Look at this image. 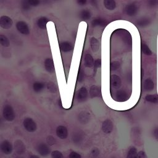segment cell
<instances>
[{"label":"cell","instance_id":"1","mask_svg":"<svg viewBox=\"0 0 158 158\" xmlns=\"http://www.w3.org/2000/svg\"><path fill=\"white\" fill-rule=\"evenodd\" d=\"M3 116L6 121L8 122L13 121L15 117V114L13 108L9 105H5L3 110Z\"/></svg>","mask_w":158,"mask_h":158},{"label":"cell","instance_id":"2","mask_svg":"<svg viewBox=\"0 0 158 158\" xmlns=\"http://www.w3.org/2000/svg\"><path fill=\"white\" fill-rule=\"evenodd\" d=\"M23 127L29 132H34L37 129L36 122L30 117H27L23 120Z\"/></svg>","mask_w":158,"mask_h":158},{"label":"cell","instance_id":"3","mask_svg":"<svg viewBox=\"0 0 158 158\" xmlns=\"http://www.w3.org/2000/svg\"><path fill=\"white\" fill-rule=\"evenodd\" d=\"M13 21L12 19L7 15H3L0 18V26L5 30H8L12 27Z\"/></svg>","mask_w":158,"mask_h":158},{"label":"cell","instance_id":"4","mask_svg":"<svg viewBox=\"0 0 158 158\" xmlns=\"http://www.w3.org/2000/svg\"><path fill=\"white\" fill-rule=\"evenodd\" d=\"M16 29L19 33L27 35L30 34V29L27 23L24 21H19L16 23Z\"/></svg>","mask_w":158,"mask_h":158},{"label":"cell","instance_id":"5","mask_svg":"<svg viewBox=\"0 0 158 158\" xmlns=\"http://www.w3.org/2000/svg\"><path fill=\"white\" fill-rule=\"evenodd\" d=\"M1 151L6 155L11 154L13 151V146L11 142L7 140H4L1 144Z\"/></svg>","mask_w":158,"mask_h":158},{"label":"cell","instance_id":"6","mask_svg":"<svg viewBox=\"0 0 158 158\" xmlns=\"http://www.w3.org/2000/svg\"><path fill=\"white\" fill-rule=\"evenodd\" d=\"M56 133L59 138L61 140H65L68 136V130L65 126L59 125L56 128Z\"/></svg>","mask_w":158,"mask_h":158},{"label":"cell","instance_id":"7","mask_svg":"<svg viewBox=\"0 0 158 158\" xmlns=\"http://www.w3.org/2000/svg\"><path fill=\"white\" fill-rule=\"evenodd\" d=\"M14 147L15 152L19 154H22L26 151V145L20 140H17L15 141Z\"/></svg>","mask_w":158,"mask_h":158},{"label":"cell","instance_id":"8","mask_svg":"<svg viewBox=\"0 0 158 158\" xmlns=\"http://www.w3.org/2000/svg\"><path fill=\"white\" fill-rule=\"evenodd\" d=\"M114 129L113 122L111 120L106 119L102 124V130L106 134L111 133Z\"/></svg>","mask_w":158,"mask_h":158},{"label":"cell","instance_id":"9","mask_svg":"<svg viewBox=\"0 0 158 158\" xmlns=\"http://www.w3.org/2000/svg\"><path fill=\"white\" fill-rule=\"evenodd\" d=\"M37 152L42 156H46L50 153V149L49 146L45 143H40L37 146Z\"/></svg>","mask_w":158,"mask_h":158},{"label":"cell","instance_id":"10","mask_svg":"<svg viewBox=\"0 0 158 158\" xmlns=\"http://www.w3.org/2000/svg\"><path fill=\"white\" fill-rule=\"evenodd\" d=\"M110 83L112 87L115 89H118L121 86V80L120 77L117 75H112L110 77Z\"/></svg>","mask_w":158,"mask_h":158},{"label":"cell","instance_id":"11","mask_svg":"<svg viewBox=\"0 0 158 158\" xmlns=\"http://www.w3.org/2000/svg\"><path fill=\"white\" fill-rule=\"evenodd\" d=\"M89 93L87 90L84 86L78 90L77 93V100L79 102H84L87 99Z\"/></svg>","mask_w":158,"mask_h":158},{"label":"cell","instance_id":"12","mask_svg":"<svg viewBox=\"0 0 158 158\" xmlns=\"http://www.w3.org/2000/svg\"><path fill=\"white\" fill-rule=\"evenodd\" d=\"M44 66L45 70L47 71V72L53 74L54 72L55 71V67L54 64V61L51 58H47L45 61L44 63Z\"/></svg>","mask_w":158,"mask_h":158},{"label":"cell","instance_id":"13","mask_svg":"<svg viewBox=\"0 0 158 158\" xmlns=\"http://www.w3.org/2000/svg\"><path fill=\"white\" fill-rule=\"evenodd\" d=\"M138 11V7L136 4L132 3L126 6L125 12L129 16H134Z\"/></svg>","mask_w":158,"mask_h":158},{"label":"cell","instance_id":"14","mask_svg":"<svg viewBox=\"0 0 158 158\" xmlns=\"http://www.w3.org/2000/svg\"><path fill=\"white\" fill-rule=\"evenodd\" d=\"M89 94L91 98L99 97L101 95L100 89L97 85H92L90 89Z\"/></svg>","mask_w":158,"mask_h":158},{"label":"cell","instance_id":"15","mask_svg":"<svg viewBox=\"0 0 158 158\" xmlns=\"http://www.w3.org/2000/svg\"><path fill=\"white\" fill-rule=\"evenodd\" d=\"M59 48L62 51L67 53L73 50V46L68 42H64L60 43Z\"/></svg>","mask_w":158,"mask_h":158},{"label":"cell","instance_id":"16","mask_svg":"<svg viewBox=\"0 0 158 158\" xmlns=\"http://www.w3.org/2000/svg\"><path fill=\"white\" fill-rule=\"evenodd\" d=\"M94 61L90 54H86L84 57V64L86 67H91L94 66Z\"/></svg>","mask_w":158,"mask_h":158},{"label":"cell","instance_id":"17","mask_svg":"<svg viewBox=\"0 0 158 158\" xmlns=\"http://www.w3.org/2000/svg\"><path fill=\"white\" fill-rule=\"evenodd\" d=\"M90 43V46H91L92 51L94 53L98 51L99 48V42L98 40L96 38L93 37L91 38Z\"/></svg>","mask_w":158,"mask_h":158},{"label":"cell","instance_id":"18","mask_svg":"<svg viewBox=\"0 0 158 158\" xmlns=\"http://www.w3.org/2000/svg\"><path fill=\"white\" fill-rule=\"evenodd\" d=\"M104 6L108 10L113 11L116 8V3L115 0H104Z\"/></svg>","mask_w":158,"mask_h":158},{"label":"cell","instance_id":"19","mask_svg":"<svg viewBox=\"0 0 158 158\" xmlns=\"http://www.w3.org/2000/svg\"><path fill=\"white\" fill-rule=\"evenodd\" d=\"M78 119L83 124H86L90 120V113L87 112H82L79 115Z\"/></svg>","mask_w":158,"mask_h":158},{"label":"cell","instance_id":"20","mask_svg":"<svg viewBox=\"0 0 158 158\" xmlns=\"http://www.w3.org/2000/svg\"><path fill=\"white\" fill-rule=\"evenodd\" d=\"M48 22V19L46 17H42L39 18L37 20V26L38 27L41 29H46V24Z\"/></svg>","mask_w":158,"mask_h":158},{"label":"cell","instance_id":"21","mask_svg":"<svg viewBox=\"0 0 158 158\" xmlns=\"http://www.w3.org/2000/svg\"><path fill=\"white\" fill-rule=\"evenodd\" d=\"M154 83L151 79L148 78L144 82V89L146 91H151L154 89Z\"/></svg>","mask_w":158,"mask_h":158},{"label":"cell","instance_id":"22","mask_svg":"<svg viewBox=\"0 0 158 158\" xmlns=\"http://www.w3.org/2000/svg\"><path fill=\"white\" fill-rule=\"evenodd\" d=\"M116 99L119 101H124L127 99V94L124 91L120 90L116 94Z\"/></svg>","mask_w":158,"mask_h":158},{"label":"cell","instance_id":"23","mask_svg":"<svg viewBox=\"0 0 158 158\" xmlns=\"http://www.w3.org/2000/svg\"><path fill=\"white\" fill-rule=\"evenodd\" d=\"M127 158H138V153L135 147L132 146L129 150Z\"/></svg>","mask_w":158,"mask_h":158},{"label":"cell","instance_id":"24","mask_svg":"<svg viewBox=\"0 0 158 158\" xmlns=\"http://www.w3.org/2000/svg\"><path fill=\"white\" fill-rule=\"evenodd\" d=\"M80 16L83 20H88L91 18V13L88 10H83L80 14Z\"/></svg>","mask_w":158,"mask_h":158},{"label":"cell","instance_id":"25","mask_svg":"<svg viewBox=\"0 0 158 158\" xmlns=\"http://www.w3.org/2000/svg\"><path fill=\"white\" fill-rule=\"evenodd\" d=\"M141 51L143 52V53H144L145 54L147 55V56H151L152 54V51L150 50V48H149V46L145 43H142L141 45Z\"/></svg>","mask_w":158,"mask_h":158},{"label":"cell","instance_id":"26","mask_svg":"<svg viewBox=\"0 0 158 158\" xmlns=\"http://www.w3.org/2000/svg\"><path fill=\"white\" fill-rule=\"evenodd\" d=\"M44 84L42 82H37L34 83L33 85V89L35 92H40L44 89Z\"/></svg>","mask_w":158,"mask_h":158},{"label":"cell","instance_id":"27","mask_svg":"<svg viewBox=\"0 0 158 158\" xmlns=\"http://www.w3.org/2000/svg\"><path fill=\"white\" fill-rule=\"evenodd\" d=\"M0 43H1V45L4 47H8L10 45L9 39L4 35H0Z\"/></svg>","mask_w":158,"mask_h":158},{"label":"cell","instance_id":"28","mask_svg":"<svg viewBox=\"0 0 158 158\" xmlns=\"http://www.w3.org/2000/svg\"><path fill=\"white\" fill-rule=\"evenodd\" d=\"M93 27L97 26H104L106 24V21L104 19H96L92 21L91 22Z\"/></svg>","mask_w":158,"mask_h":158},{"label":"cell","instance_id":"29","mask_svg":"<svg viewBox=\"0 0 158 158\" xmlns=\"http://www.w3.org/2000/svg\"><path fill=\"white\" fill-rule=\"evenodd\" d=\"M121 64L118 61H113L110 63V69L112 71H115L120 67Z\"/></svg>","mask_w":158,"mask_h":158},{"label":"cell","instance_id":"30","mask_svg":"<svg viewBox=\"0 0 158 158\" xmlns=\"http://www.w3.org/2000/svg\"><path fill=\"white\" fill-rule=\"evenodd\" d=\"M145 99L151 102H157L158 101V98L153 94H149L145 97Z\"/></svg>","mask_w":158,"mask_h":158},{"label":"cell","instance_id":"31","mask_svg":"<svg viewBox=\"0 0 158 158\" xmlns=\"http://www.w3.org/2000/svg\"><path fill=\"white\" fill-rule=\"evenodd\" d=\"M51 157L52 158H64V155L62 153L58 151V150H55L51 153Z\"/></svg>","mask_w":158,"mask_h":158},{"label":"cell","instance_id":"32","mask_svg":"<svg viewBox=\"0 0 158 158\" xmlns=\"http://www.w3.org/2000/svg\"><path fill=\"white\" fill-rule=\"evenodd\" d=\"M47 87H48V90L51 93H56L57 91L56 86L53 82H49L47 85Z\"/></svg>","mask_w":158,"mask_h":158},{"label":"cell","instance_id":"33","mask_svg":"<svg viewBox=\"0 0 158 158\" xmlns=\"http://www.w3.org/2000/svg\"><path fill=\"white\" fill-rule=\"evenodd\" d=\"M46 141H47V143H48V145H50L51 146L54 145V144H56V139H55L54 137H53V136H51V135L48 136V137H47Z\"/></svg>","mask_w":158,"mask_h":158},{"label":"cell","instance_id":"34","mask_svg":"<svg viewBox=\"0 0 158 158\" xmlns=\"http://www.w3.org/2000/svg\"><path fill=\"white\" fill-rule=\"evenodd\" d=\"M28 4L31 6H37L40 3V0H27Z\"/></svg>","mask_w":158,"mask_h":158},{"label":"cell","instance_id":"35","mask_svg":"<svg viewBox=\"0 0 158 158\" xmlns=\"http://www.w3.org/2000/svg\"><path fill=\"white\" fill-rule=\"evenodd\" d=\"M69 157V158H82L80 154L78 153L77 152H75V151L71 152L70 153Z\"/></svg>","mask_w":158,"mask_h":158},{"label":"cell","instance_id":"36","mask_svg":"<svg viewBox=\"0 0 158 158\" xmlns=\"http://www.w3.org/2000/svg\"><path fill=\"white\" fill-rule=\"evenodd\" d=\"M83 77H84V74H83V72H82V70H81V69H80H80H79V70H78V77H77L78 81H79V82H82V81L83 80Z\"/></svg>","mask_w":158,"mask_h":158},{"label":"cell","instance_id":"37","mask_svg":"<svg viewBox=\"0 0 158 158\" xmlns=\"http://www.w3.org/2000/svg\"><path fill=\"white\" fill-rule=\"evenodd\" d=\"M149 23V21L146 19H142L140 20L138 22V25L140 26H145L146 25H148Z\"/></svg>","mask_w":158,"mask_h":158},{"label":"cell","instance_id":"38","mask_svg":"<svg viewBox=\"0 0 158 158\" xmlns=\"http://www.w3.org/2000/svg\"><path fill=\"white\" fill-rule=\"evenodd\" d=\"M101 66V59H97L96 61H94V66L96 68H99Z\"/></svg>","mask_w":158,"mask_h":158},{"label":"cell","instance_id":"39","mask_svg":"<svg viewBox=\"0 0 158 158\" xmlns=\"http://www.w3.org/2000/svg\"><path fill=\"white\" fill-rule=\"evenodd\" d=\"M138 158H148V157L146 153L144 151H141L138 153Z\"/></svg>","mask_w":158,"mask_h":158},{"label":"cell","instance_id":"40","mask_svg":"<svg viewBox=\"0 0 158 158\" xmlns=\"http://www.w3.org/2000/svg\"><path fill=\"white\" fill-rule=\"evenodd\" d=\"M91 154L94 157H97L99 154V151L97 149V148H94L91 151Z\"/></svg>","mask_w":158,"mask_h":158},{"label":"cell","instance_id":"41","mask_svg":"<svg viewBox=\"0 0 158 158\" xmlns=\"http://www.w3.org/2000/svg\"><path fill=\"white\" fill-rule=\"evenodd\" d=\"M77 3L81 6L85 5L86 3V0H77Z\"/></svg>","mask_w":158,"mask_h":158},{"label":"cell","instance_id":"42","mask_svg":"<svg viewBox=\"0 0 158 158\" xmlns=\"http://www.w3.org/2000/svg\"><path fill=\"white\" fill-rule=\"evenodd\" d=\"M29 158H40V157L37 155H31Z\"/></svg>","mask_w":158,"mask_h":158},{"label":"cell","instance_id":"43","mask_svg":"<svg viewBox=\"0 0 158 158\" xmlns=\"http://www.w3.org/2000/svg\"><path fill=\"white\" fill-rule=\"evenodd\" d=\"M114 158H115V157H114Z\"/></svg>","mask_w":158,"mask_h":158}]
</instances>
